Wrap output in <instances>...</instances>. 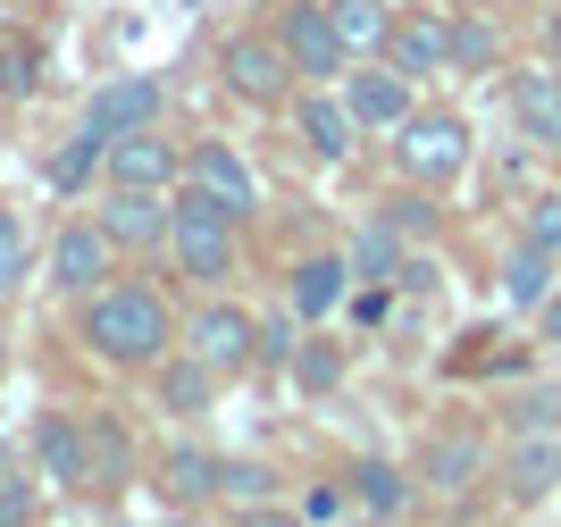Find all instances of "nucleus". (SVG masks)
Segmentation results:
<instances>
[{
  "label": "nucleus",
  "mask_w": 561,
  "mask_h": 527,
  "mask_svg": "<svg viewBox=\"0 0 561 527\" xmlns=\"http://www.w3.org/2000/svg\"><path fill=\"white\" fill-rule=\"evenodd\" d=\"M43 469H34V460L25 452H0V527H25L34 519V511H43Z\"/></svg>",
  "instance_id": "a878e982"
},
{
  "label": "nucleus",
  "mask_w": 561,
  "mask_h": 527,
  "mask_svg": "<svg viewBox=\"0 0 561 527\" xmlns=\"http://www.w3.org/2000/svg\"><path fill=\"white\" fill-rule=\"evenodd\" d=\"M394 285H402V294H436V260H402Z\"/></svg>",
  "instance_id": "58836bf2"
},
{
  "label": "nucleus",
  "mask_w": 561,
  "mask_h": 527,
  "mask_svg": "<svg viewBox=\"0 0 561 527\" xmlns=\"http://www.w3.org/2000/svg\"><path fill=\"white\" fill-rule=\"evenodd\" d=\"M25 285V227H18V209H0V301Z\"/></svg>",
  "instance_id": "473e14b6"
},
{
  "label": "nucleus",
  "mask_w": 561,
  "mask_h": 527,
  "mask_svg": "<svg viewBox=\"0 0 561 527\" xmlns=\"http://www.w3.org/2000/svg\"><path fill=\"white\" fill-rule=\"evenodd\" d=\"M302 310H294V301H285V319H260V360L268 368H294V352H302Z\"/></svg>",
  "instance_id": "c85d7f7f"
},
{
  "label": "nucleus",
  "mask_w": 561,
  "mask_h": 527,
  "mask_svg": "<svg viewBox=\"0 0 561 527\" xmlns=\"http://www.w3.org/2000/svg\"><path fill=\"white\" fill-rule=\"evenodd\" d=\"M377 218H394L402 234H436V184H411L394 202H377Z\"/></svg>",
  "instance_id": "c756f323"
},
{
  "label": "nucleus",
  "mask_w": 561,
  "mask_h": 527,
  "mask_svg": "<svg viewBox=\"0 0 561 527\" xmlns=\"http://www.w3.org/2000/svg\"><path fill=\"white\" fill-rule=\"evenodd\" d=\"M386 68H402L411 84H420V76H445L453 68V18H436V9L394 18V34H386Z\"/></svg>",
  "instance_id": "9d476101"
},
{
  "label": "nucleus",
  "mask_w": 561,
  "mask_h": 527,
  "mask_svg": "<svg viewBox=\"0 0 561 527\" xmlns=\"http://www.w3.org/2000/svg\"><path fill=\"white\" fill-rule=\"evenodd\" d=\"M151 377H160V411H176V419H202V411L218 402V368H210V360H193L185 344L168 352Z\"/></svg>",
  "instance_id": "a211bd4d"
},
{
  "label": "nucleus",
  "mask_w": 561,
  "mask_h": 527,
  "mask_svg": "<svg viewBox=\"0 0 561 527\" xmlns=\"http://www.w3.org/2000/svg\"><path fill=\"white\" fill-rule=\"evenodd\" d=\"M394 168L411 184H453L469 168V117H453V110H411L394 126Z\"/></svg>",
  "instance_id": "7ed1b4c3"
},
{
  "label": "nucleus",
  "mask_w": 561,
  "mask_h": 527,
  "mask_svg": "<svg viewBox=\"0 0 561 527\" xmlns=\"http://www.w3.org/2000/svg\"><path fill=\"white\" fill-rule=\"evenodd\" d=\"M537 319H545V335H553V344H561V285H553V294H545V310H537Z\"/></svg>",
  "instance_id": "ea45409f"
},
{
  "label": "nucleus",
  "mask_w": 561,
  "mask_h": 527,
  "mask_svg": "<svg viewBox=\"0 0 561 527\" xmlns=\"http://www.w3.org/2000/svg\"><path fill=\"white\" fill-rule=\"evenodd\" d=\"M402 243H411V234H402L394 218H360V234H352V252H344L352 260V285H394L402 260H411Z\"/></svg>",
  "instance_id": "6ab92c4d"
},
{
  "label": "nucleus",
  "mask_w": 561,
  "mask_h": 527,
  "mask_svg": "<svg viewBox=\"0 0 561 527\" xmlns=\"http://www.w3.org/2000/svg\"><path fill=\"white\" fill-rule=\"evenodd\" d=\"M93 218H101V234H110L117 252H160L168 227H176V193H135V184H110Z\"/></svg>",
  "instance_id": "423d86ee"
},
{
  "label": "nucleus",
  "mask_w": 561,
  "mask_h": 527,
  "mask_svg": "<svg viewBox=\"0 0 561 527\" xmlns=\"http://www.w3.org/2000/svg\"><path fill=\"white\" fill-rule=\"evenodd\" d=\"M93 168H110V142H93L84 126H76V142L59 151V160H50V184H59V193H76V184L93 176Z\"/></svg>",
  "instance_id": "cd10ccee"
},
{
  "label": "nucleus",
  "mask_w": 561,
  "mask_h": 527,
  "mask_svg": "<svg viewBox=\"0 0 561 527\" xmlns=\"http://www.w3.org/2000/svg\"><path fill=\"white\" fill-rule=\"evenodd\" d=\"M185 184H202V193H218V202L243 218V209L260 202V184H252V168H243V151L234 142H193L185 151Z\"/></svg>",
  "instance_id": "dca6fc26"
},
{
  "label": "nucleus",
  "mask_w": 561,
  "mask_h": 527,
  "mask_svg": "<svg viewBox=\"0 0 561 527\" xmlns=\"http://www.w3.org/2000/svg\"><path fill=\"white\" fill-rule=\"evenodd\" d=\"M277 43H285V59H294V76H310V84H328V76L352 68L335 18H328V9H310V0H294V9L277 18Z\"/></svg>",
  "instance_id": "0eeeda50"
},
{
  "label": "nucleus",
  "mask_w": 561,
  "mask_h": 527,
  "mask_svg": "<svg viewBox=\"0 0 561 527\" xmlns=\"http://www.w3.org/2000/svg\"><path fill=\"white\" fill-rule=\"evenodd\" d=\"M76 335L110 368H160L185 326H176V310H168L151 285H101V294H84V310H76Z\"/></svg>",
  "instance_id": "f257e3e1"
},
{
  "label": "nucleus",
  "mask_w": 561,
  "mask_h": 527,
  "mask_svg": "<svg viewBox=\"0 0 561 527\" xmlns=\"http://www.w3.org/2000/svg\"><path fill=\"white\" fill-rule=\"evenodd\" d=\"M168 252L193 285H227L234 276V209L202 184H176V227H168Z\"/></svg>",
  "instance_id": "f03ea898"
},
{
  "label": "nucleus",
  "mask_w": 561,
  "mask_h": 527,
  "mask_svg": "<svg viewBox=\"0 0 561 527\" xmlns=\"http://www.w3.org/2000/svg\"><path fill=\"white\" fill-rule=\"evenodd\" d=\"M512 427H519V436H537V427H561V393H528V402L512 411Z\"/></svg>",
  "instance_id": "e433bc0d"
},
{
  "label": "nucleus",
  "mask_w": 561,
  "mask_h": 527,
  "mask_svg": "<svg viewBox=\"0 0 561 527\" xmlns=\"http://www.w3.org/2000/svg\"><path fill=\"white\" fill-rule=\"evenodd\" d=\"M512 117L537 151H561V68H519L512 76Z\"/></svg>",
  "instance_id": "2eb2a0df"
},
{
  "label": "nucleus",
  "mask_w": 561,
  "mask_h": 527,
  "mask_svg": "<svg viewBox=\"0 0 561 527\" xmlns=\"http://www.w3.org/2000/svg\"><path fill=\"white\" fill-rule=\"evenodd\" d=\"M34 76H43V50L34 43H0V92H34Z\"/></svg>",
  "instance_id": "72a5a7b5"
},
{
  "label": "nucleus",
  "mask_w": 561,
  "mask_h": 527,
  "mask_svg": "<svg viewBox=\"0 0 561 527\" xmlns=\"http://www.w3.org/2000/svg\"><path fill=\"white\" fill-rule=\"evenodd\" d=\"M294 126H302V142H310V160H352V135H360V126H352V110H344V92H302V101H294Z\"/></svg>",
  "instance_id": "f3484780"
},
{
  "label": "nucleus",
  "mask_w": 561,
  "mask_h": 527,
  "mask_svg": "<svg viewBox=\"0 0 561 527\" xmlns=\"http://www.w3.org/2000/svg\"><path fill=\"white\" fill-rule=\"evenodd\" d=\"M294 377H302V386H310V393H328V386H335V377H344V360H335V352H328V344H302V352H294Z\"/></svg>",
  "instance_id": "c9c22d12"
},
{
  "label": "nucleus",
  "mask_w": 561,
  "mask_h": 527,
  "mask_svg": "<svg viewBox=\"0 0 561 527\" xmlns=\"http://www.w3.org/2000/svg\"><path fill=\"white\" fill-rule=\"evenodd\" d=\"M34 469H43L50 485H93V427L76 411H50L43 427H34Z\"/></svg>",
  "instance_id": "f8f14e48"
},
{
  "label": "nucleus",
  "mask_w": 561,
  "mask_h": 527,
  "mask_svg": "<svg viewBox=\"0 0 561 527\" xmlns=\"http://www.w3.org/2000/svg\"><path fill=\"white\" fill-rule=\"evenodd\" d=\"M335 34H344L352 59H369V50H386V34H394V9L386 0H328Z\"/></svg>",
  "instance_id": "393cba45"
},
{
  "label": "nucleus",
  "mask_w": 561,
  "mask_h": 527,
  "mask_svg": "<svg viewBox=\"0 0 561 527\" xmlns=\"http://www.w3.org/2000/svg\"><path fill=\"white\" fill-rule=\"evenodd\" d=\"M110 260H117V243L101 234V218H93V227L76 218V227H59V234H50V285H59V294H76V301H84V294H101Z\"/></svg>",
  "instance_id": "6e6552de"
},
{
  "label": "nucleus",
  "mask_w": 561,
  "mask_h": 527,
  "mask_svg": "<svg viewBox=\"0 0 561 527\" xmlns=\"http://www.w3.org/2000/svg\"><path fill=\"white\" fill-rule=\"evenodd\" d=\"M503 478H512L519 503L553 494V485H561V427H537V436H519V444H512V469H503Z\"/></svg>",
  "instance_id": "aec40b11"
},
{
  "label": "nucleus",
  "mask_w": 561,
  "mask_h": 527,
  "mask_svg": "<svg viewBox=\"0 0 561 527\" xmlns=\"http://www.w3.org/2000/svg\"><path fill=\"white\" fill-rule=\"evenodd\" d=\"M227 494H243V503H268V494H277V478H268L260 460H227V485H218V503H227Z\"/></svg>",
  "instance_id": "f704fd0d"
},
{
  "label": "nucleus",
  "mask_w": 561,
  "mask_h": 527,
  "mask_svg": "<svg viewBox=\"0 0 561 527\" xmlns=\"http://www.w3.org/2000/svg\"><path fill=\"white\" fill-rule=\"evenodd\" d=\"M185 352L210 360L218 377H243V368L260 360V319L243 310V301H202V310L185 319Z\"/></svg>",
  "instance_id": "20e7f679"
},
{
  "label": "nucleus",
  "mask_w": 561,
  "mask_h": 527,
  "mask_svg": "<svg viewBox=\"0 0 561 527\" xmlns=\"http://www.w3.org/2000/svg\"><path fill=\"white\" fill-rule=\"evenodd\" d=\"M168 110V84L160 76H110V84H93V101H84V135L93 142H117V135H142V126H160Z\"/></svg>",
  "instance_id": "39448f33"
},
{
  "label": "nucleus",
  "mask_w": 561,
  "mask_h": 527,
  "mask_svg": "<svg viewBox=\"0 0 561 527\" xmlns=\"http://www.w3.org/2000/svg\"><path fill=\"white\" fill-rule=\"evenodd\" d=\"M545 43H553V50H561V18H553V25H545Z\"/></svg>",
  "instance_id": "a19ab883"
},
{
  "label": "nucleus",
  "mask_w": 561,
  "mask_h": 527,
  "mask_svg": "<svg viewBox=\"0 0 561 527\" xmlns=\"http://www.w3.org/2000/svg\"><path fill=\"white\" fill-rule=\"evenodd\" d=\"M218 76H227L243 101H285V84H294V59H285L277 34H234L227 59H218Z\"/></svg>",
  "instance_id": "1a4fd4ad"
},
{
  "label": "nucleus",
  "mask_w": 561,
  "mask_h": 527,
  "mask_svg": "<svg viewBox=\"0 0 561 527\" xmlns=\"http://www.w3.org/2000/svg\"><path fill=\"white\" fill-rule=\"evenodd\" d=\"M110 184H135V193H176L185 160H176V142H160V126H142V135H117L110 142Z\"/></svg>",
  "instance_id": "9b49d317"
},
{
  "label": "nucleus",
  "mask_w": 561,
  "mask_h": 527,
  "mask_svg": "<svg viewBox=\"0 0 561 527\" xmlns=\"http://www.w3.org/2000/svg\"><path fill=\"white\" fill-rule=\"evenodd\" d=\"M553 268H561L553 252H537V243H512V260H503V301H512V310H545V294L561 285Z\"/></svg>",
  "instance_id": "5701e85b"
},
{
  "label": "nucleus",
  "mask_w": 561,
  "mask_h": 527,
  "mask_svg": "<svg viewBox=\"0 0 561 527\" xmlns=\"http://www.w3.org/2000/svg\"><path fill=\"white\" fill-rule=\"evenodd\" d=\"M344 527H386V519H344Z\"/></svg>",
  "instance_id": "79ce46f5"
},
{
  "label": "nucleus",
  "mask_w": 561,
  "mask_h": 527,
  "mask_svg": "<svg viewBox=\"0 0 561 527\" xmlns=\"http://www.w3.org/2000/svg\"><path fill=\"white\" fill-rule=\"evenodd\" d=\"M519 243H537V252L561 260V193H537V202H528V218H519Z\"/></svg>",
  "instance_id": "2f4dec72"
},
{
  "label": "nucleus",
  "mask_w": 561,
  "mask_h": 527,
  "mask_svg": "<svg viewBox=\"0 0 561 527\" xmlns=\"http://www.w3.org/2000/svg\"><path fill=\"white\" fill-rule=\"evenodd\" d=\"M160 503H176V511H202V503H218V485H227V460L218 452H202V444H176V452H160Z\"/></svg>",
  "instance_id": "4468645a"
},
{
  "label": "nucleus",
  "mask_w": 561,
  "mask_h": 527,
  "mask_svg": "<svg viewBox=\"0 0 561 527\" xmlns=\"http://www.w3.org/2000/svg\"><path fill=\"white\" fill-rule=\"evenodd\" d=\"M344 485H352V503L369 511V519H394V511L411 503V478H402L394 460H352Z\"/></svg>",
  "instance_id": "b1692460"
},
{
  "label": "nucleus",
  "mask_w": 561,
  "mask_h": 527,
  "mask_svg": "<svg viewBox=\"0 0 561 527\" xmlns=\"http://www.w3.org/2000/svg\"><path fill=\"white\" fill-rule=\"evenodd\" d=\"M494 50H503V34L478 18H453V68H494Z\"/></svg>",
  "instance_id": "7c9ffc66"
},
{
  "label": "nucleus",
  "mask_w": 561,
  "mask_h": 527,
  "mask_svg": "<svg viewBox=\"0 0 561 527\" xmlns=\"http://www.w3.org/2000/svg\"><path fill=\"white\" fill-rule=\"evenodd\" d=\"M243 527H310V519H302V511H285V503H252Z\"/></svg>",
  "instance_id": "4c0bfd02"
},
{
  "label": "nucleus",
  "mask_w": 561,
  "mask_h": 527,
  "mask_svg": "<svg viewBox=\"0 0 561 527\" xmlns=\"http://www.w3.org/2000/svg\"><path fill=\"white\" fill-rule=\"evenodd\" d=\"M478 469H486V444L478 436H436L420 452V478L436 485V494H469V485H478Z\"/></svg>",
  "instance_id": "412c9836"
},
{
  "label": "nucleus",
  "mask_w": 561,
  "mask_h": 527,
  "mask_svg": "<svg viewBox=\"0 0 561 527\" xmlns=\"http://www.w3.org/2000/svg\"><path fill=\"white\" fill-rule=\"evenodd\" d=\"M344 110H352V126H360V135L402 126V117H411V76H402V68H360V76H344Z\"/></svg>",
  "instance_id": "ddd939ff"
},
{
  "label": "nucleus",
  "mask_w": 561,
  "mask_h": 527,
  "mask_svg": "<svg viewBox=\"0 0 561 527\" xmlns=\"http://www.w3.org/2000/svg\"><path fill=\"white\" fill-rule=\"evenodd\" d=\"M84 427H93V485H101V494H110V485H126V469H135V452H126V427H117L110 411H93Z\"/></svg>",
  "instance_id": "bb28decb"
},
{
  "label": "nucleus",
  "mask_w": 561,
  "mask_h": 527,
  "mask_svg": "<svg viewBox=\"0 0 561 527\" xmlns=\"http://www.w3.org/2000/svg\"><path fill=\"white\" fill-rule=\"evenodd\" d=\"M344 294H352V260H302L294 268V310L302 319H328V310H344Z\"/></svg>",
  "instance_id": "4be33fe9"
}]
</instances>
